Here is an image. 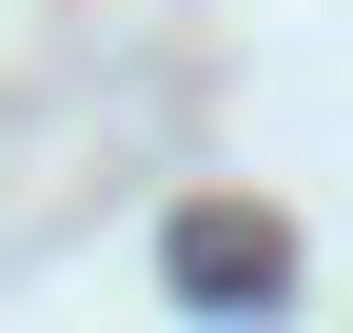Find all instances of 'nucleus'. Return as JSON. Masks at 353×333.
Segmentation results:
<instances>
[{
    "label": "nucleus",
    "instance_id": "nucleus-1",
    "mask_svg": "<svg viewBox=\"0 0 353 333\" xmlns=\"http://www.w3.org/2000/svg\"><path fill=\"white\" fill-rule=\"evenodd\" d=\"M176 275H196L216 314H255V294H275V235H255V216H196V235H176Z\"/></svg>",
    "mask_w": 353,
    "mask_h": 333
}]
</instances>
